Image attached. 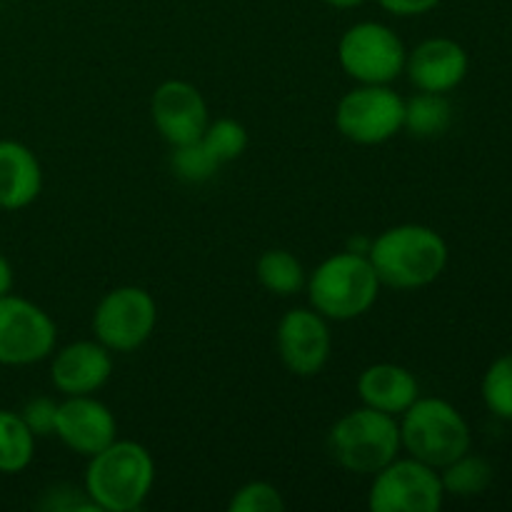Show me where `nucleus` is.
<instances>
[{"mask_svg": "<svg viewBox=\"0 0 512 512\" xmlns=\"http://www.w3.org/2000/svg\"><path fill=\"white\" fill-rule=\"evenodd\" d=\"M368 258L380 283L395 290L428 288L448 268V243L435 228L403 223L370 240Z\"/></svg>", "mask_w": 512, "mask_h": 512, "instance_id": "1", "label": "nucleus"}, {"mask_svg": "<svg viewBox=\"0 0 512 512\" xmlns=\"http://www.w3.org/2000/svg\"><path fill=\"white\" fill-rule=\"evenodd\" d=\"M155 485V460L145 445L118 440L88 458L83 490L98 512H135Z\"/></svg>", "mask_w": 512, "mask_h": 512, "instance_id": "2", "label": "nucleus"}, {"mask_svg": "<svg viewBox=\"0 0 512 512\" xmlns=\"http://www.w3.org/2000/svg\"><path fill=\"white\" fill-rule=\"evenodd\" d=\"M380 288L383 283L368 253H355V250H343L325 258L305 283L310 308L335 323L355 320L368 313L378 303Z\"/></svg>", "mask_w": 512, "mask_h": 512, "instance_id": "3", "label": "nucleus"}, {"mask_svg": "<svg viewBox=\"0 0 512 512\" xmlns=\"http://www.w3.org/2000/svg\"><path fill=\"white\" fill-rule=\"evenodd\" d=\"M398 423L400 443L410 458L438 470L468 453L473 445L465 415L443 398H418Z\"/></svg>", "mask_w": 512, "mask_h": 512, "instance_id": "4", "label": "nucleus"}, {"mask_svg": "<svg viewBox=\"0 0 512 512\" xmlns=\"http://www.w3.org/2000/svg\"><path fill=\"white\" fill-rule=\"evenodd\" d=\"M328 450L348 473L375 475L403 450L398 418L368 405L350 410L330 430Z\"/></svg>", "mask_w": 512, "mask_h": 512, "instance_id": "5", "label": "nucleus"}, {"mask_svg": "<svg viewBox=\"0 0 512 512\" xmlns=\"http://www.w3.org/2000/svg\"><path fill=\"white\" fill-rule=\"evenodd\" d=\"M405 58V43L385 23L363 20L340 35L338 63L355 83L390 85L405 73Z\"/></svg>", "mask_w": 512, "mask_h": 512, "instance_id": "6", "label": "nucleus"}, {"mask_svg": "<svg viewBox=\"0 0 512 512\" xmlns=\"http://www.w3.org/2000/svg\"><path fill=\"white\" fill-rule=\"evenodd\" d=\"M158 325V305L145 288L120 285L105 293L93 313V333L110 353L143 348Z\"/></svg>", "mask_w": 512, "mask_h": 512, "instance_id": "7", "label": "nucleus"}, {"mask_svg": "<svg viewBox=\"0 0 512 512\" xmlns=\"http://www.w3.org/2000/svg\"><path fill=\"white\" fill-rule=\"evenodd\" d=\"M445 488L440 470L415 458H395L373 475L368 508L373 512H438Z\"/></svg>", "mask_w": 512, "mask_h": 512, "instance_id": "8", "label": "nucleus"}, {"mask_svg": "<svg viewBox=\"0 0 512 512\" xmlns=\"http://www.w3.org/2000/svg\"><path fill=\"white\" fill-rule=\"evenodd\" d=\"M405 98L390 85L348 90L335 108V128L355 145H380L403 130Z\"/></svg>", "mask_w": 512, "mask_h": 512, "instance_id": "9", "label": "nucleus"}, {"mask_svg": "<svg viewBox=\"0 0 512 512\" xmlns=\"http://www.w3.org/2000/svg\"><path fill=\"white\" fill-rule=\"evenodd\" d=\"M58 328L40 305L8 293L0 298V365L25 368L55 353Z\"/></svg>", "mask_w": 512, "mask_h": 512, "instance_id": "10", "label": "nucleus"}, {"mask_svg": "<svg viewBox=\"0 0 512 512\" xmlns=\"http://www.w3.org/2000/svg\"><path fill=\"white\" fill-rule=\"evenodd\" d=\"M330 320L313 308H293L280 318L275 348L285 370L298 378H313L328 365L333 353Z\"/></svg>", "mask_w": 512, "mask_h": 512, "instance_id": "11", "label": "nucleus"}, {"mask_svg": "<svg viewBox=\"0 0 512 512\" xmlns=\"http://www.w3.org/2000/svg\"><path fill=\"white\" fill-rule=\"evenodd\" d=\"M150 118L165 143L183 145L203 138L210 110L203 93L188 80H165L150 98Z\"/></svg>", "mask_w": 512, "mask_h": 512, "instance_id": "12", "label": "nucleus"}, {"mask_svg": "<svg viewBox=\"0 0 512 512\" xmlns=\"http://www.w3.org/2000/svg\"><path fill=\"white\" fill-rule=\"evenodd\" d=\"M55 438L73 453L93 458L118 438V420L95 395H70L58 403Z\"/></svg>", "mask_w": 512, "mask_h": 512, "instance_id": "13", "label": "nucleus"}, {"mask_svg": "<svg viewBox=\"0 0 512 512\" xmlns=\"http://www.w3.org/2000/svg\"><path fill=\"white\" fill-rule=\"evenodd\" d=\"M113 375V353L98 340H75L53 353L50 383L65 398L95 395Z\"/></svg>", "mask_w": 512, "mask_h": 512, "instance_id": "14", "label": "nucleus"}, {"mask_svg": "<svg viewBox=\"0 0 512 512\" xmlns=\"http://www.w3.org/2000/svg\"><path fill=\"white\" fill-rule=\"evenodd\" d=\"M470 58L463 45L445 35L423 40L405 58L408 80L423 93H450L465 80Z\"/></svg>", "mask_w": 512, "mask_h": 512, "instance_id": "15", "label": "nucleus"}, {"mask_svg": "<svg viewBox=\"0 0 512 512\" xmlns=\"http://www.w3.org/2000/svg\"><path fill=\"white\" fill-rule=\"evenodd\" d=\"M358 395L363 405L400 418L420 398V383L415 373L398 363H375L360 373Z\"/></svg>", "mask_w": 512, "mask_h": 512, "instance_id": "16", "label": "nucleus"}, {"mask_svg": "<svg viewBox=\"0 0 512 512\" xmlns=\"http://www.w3.org/2000/svg\"><path fill=\"white\" fill-rule=\"evenodd\" d=\"M43 190V168L33 150L18 140H0V210H23Z\"/></svg>", "mask_w": 512, "mask_h": 512, "instance_id": "17", "label": "nucleus"}, {"mask_svg": "<svg viewBox=\"0 0 512 512\" xmlns=\"http://www.w3.org/2000/svg\"><path fill=\"white\" fill-rule=\"evenodd\" d=\"M453 125V105L443 93H418L410 100H405V115L403 128L408 130L413 138L433 140L448 133Z\"/></svg>", "mask_w": 512, "mask_h": 512, "instance_id": "18", "label": "nucleus"}, {"mask_svg": "<svg viewBox=\"0 0 512 512\" xmlns=\"http://www.w3.org/2000/svg\"><path fill=\"white\" fill-rule=\"evenodd\" d=\"M260 285H263L268 293L278 295V298H290V295H298L300 290L308 283V273H305L303 263L295 258L290 250L273 248L265 250L258 260V268H255Z\"/></svg>", "mask_w": 512, "mask_h": 512, "instance_id": "19", "label": "nucleus"}, {"mask_svg": "<svg viewBox=\"0 0 512 512\" xmlns=\"http://www.w3.org/2000/svg\"><path fill=\"white\" fill-rule=\"evenodd\" d=\"M35 440L20 413L0 410V473H23L35 458Z\"/></svg>", "mask_w": 512, "mask_h": 512, "instance_id": "20", "label": "nucleus"}, {"mask_svg": "<svg viewBox=\"0 0 512 512\" xmlns=\"http://www.w3.org/2000/svg\"><path fill=\"white\" fill-rule=\"evenodd\" d=\"M493 478V465L480 455H473L470 450L445 468H440L445 495H453V498H478L490 488Z\"/></svg>", "mask_w": 512, "mask_h": 512, "instance_id": "21", "label": "nucleus"}, {"mask_svg": "<svg viewBox=\"0 0 512 512\" xmlns=\"http://www.w3.org/2000/svg\"><path fill=\"white\" fill-rule=\"evenodd\" d=\"M220 163L215 160V155L205 148L203 140H193V143L173 145V153H170V170L175 173V178H180L183 183H208L215 178Z\"/></svg>", "mask_w": 512, "mask_h": 512, "instance_id": "22", "label": "nucleus"}, {"mask_svg": "<svg viewBox=\"0 0 512 512\" xmlns=\"http://www.w3.org/2000/svg\"><path fill=\"white\" fill-rule=\"evenodd\" d=\"M200 140H203L205 148L215 155V160H218L220 165H225L230 163V160H238L240 155L248 150L250 135H248V128H245L240 120L218 118V120H210Z\"/></svg>", "mask_w": 512, "mask_h": 512, "instance_id": "23", "label": "nucleus"}, {"mask_svg": "<svg viewBox=\"0 0 512 512\" xmlns=\"http://www.w3.org/2000/svg\"><path fill=\"white\" fill-rule=\"evenodd\" d=\"M483 400L495 418L512 423V353L500 355L485 370Z\"/></svg>", "mask_w": 512, "mask_h": 512, "instance_id": "24", "label": "nucleus"}, {"mask_svg": "<svg viewBox=\"0 0 512 512\" xmlns=\"http://www.w3.org/2000/svg\"><path fill=\"white\" fill-rule=\"evenodd\" d=\"M230 512H283L285 510V498L273 483H265V480H253V483H245L243 488H238L233 493L228 503Z\"/></svg>", "mask_w": 512, "mask_h": 512, "instance_id": "25", "label": "nucleus"}, {"mask_svg": "<svg viewBox=\"0 0 512 512\" xmlns=\"http://www.w3.org/2000/svg\"><path fill=\"white\" fill-rule=\"evenodd\" d=\"M55 415H58V403L53 398H48V395L28 400L25 408L20 410V418L25 420V425H28L35 438H50V435H55Z\"/></svg>", "mask_w": 512, "mask_h": 512, "instance_id": "26", "label": "nucleus"}, {"mask_svg": "<svg viewBox=\"0 0 512 512\" xmlns=\"http://www.w3.org/2000/svg\"><path fill=\"white\" fill-rule=\"evenodd\" d=\"M40 508L43 510H55V512H73V510H95L90 498L85 495V490L73 488V485H55V488L45 490L43 500H40Z\"/></svg>", "mask_w": 512, "mask_h": 512, "instance_id": "27", "label": "nucleus"}, {"mask_svg": "<svg viewBox=\"0 0 512 512\" xmlns=\"http://www.w3.org/2000/svg\"><path fill=\"white\" fill-rule=\"evenodd\" d=\"M443 0H378L380 8L385 13L395 15V18H418V15L435 10Z\"/></svg>", "mask_w": 512, "mask_h": 512, "instance_id": "28", "label": "nucleus"}, {"mask_svg": "<svg viewBox=\"0 0 512 512\" xmlns=\"http://www.w3.org/2000/svg\"><path fill=\"white\" fill-rule=\"evenodd\" d=\"M13 285H15V273H13V265L5 255H0V298L8 293H13Z\"/></svg>", "mask_w": 512, "mask_h": 512, "instance_id": "29", "label": "nucleus"}, {"mask_svg": "<svg viewBox=\"0 0 512 512\" xmlns=\"http://www.w3.org/2000/svg\"><path fill=\"white\" fill-rule=\"evenodd\" d=\"M325 5H330V8H340V10H350V8H360V5L365 3V0H323Z\"/></svg>", "mask_w": 512, "mask_h": 512, "instance_id": "30", "label": "nucleus"}]
</instances>
